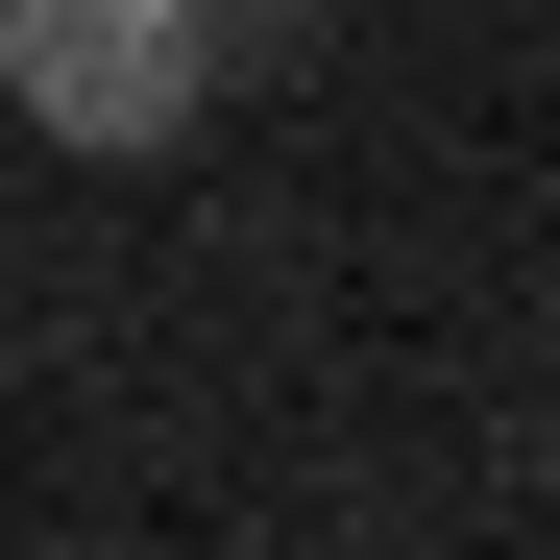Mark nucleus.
Instances as JSON below:
<instances>
[{"mask_svg":"<svg viewBox=\"0 0 560 560\" xmlns=\"http://www.w3.org/2000/svg\"><path fill=\"white\" fill-rule=\"evenodd\" d=\"M0 98L73 171H147V147H196L220 49H196V0H0Z\"/></svg>","mask_w":560,"mask_h":560,"instance_id":"obj_1","label":"nucleus"}]
</instances>
